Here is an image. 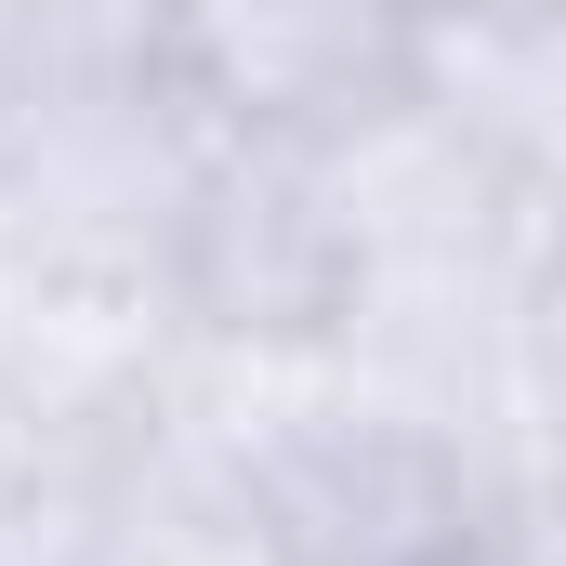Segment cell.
Segmentation results:
<instances>
[{"instance_id":"cell-1","label":"cell","mask_w":566,"mask_h":566,"mask_svg":"<svg viewBox=\"0 0 566 566\" xmlns=\"http://www.w3.org/2000/svg\"><path fill=\"white\" fill-rule=\"evenodd\" d=\"M185 356H316L356 316V224L316 145H211L171 238Z\"/></svg>"},{"instance_id":"cell-2","label":"cell","mask_w":566,"mask_h":566,"mask_svg":"<svg viewBox=\"0 0 566 566\" xmlns=\"http://www.w3.org/2000/svg\"><path fill=\"white\" fill-rule=\"evenodd\" d=\"M434 0H171V93L224 145H343L409 106Z\"/></svg>"},{"instance_id":"cell-3","label":"cell","mask_w":566,"mask_h":566,"mask_svg":"<svg viewBox=\"0 0 566 566\" xmlns=\"http://www.w3.org/2000/svg\"><path fill=\"white\" fill-rule=\"evenodd\" d=\"M66 566H290V541L264 514V488H251V461L224 448V422L158 396L145 422H119L80 461Z\"/></svg>"},{"instance_id":"cell-4","label":"cell","mask_w":566,"mask_h":566,"mask_svg":"<svg viewBox=\"0 0 566 566\" xmlns=\"http://www.w3.org/2000/svg\"><path fill=\"white\" fill-rule=\"evenodd\" d=\"M422 93L501 158V185L566 224V0L541 13H434Z\"/></svg>"},{"instance_id":"cell-5","label":"cell","mask_w":566,"mask_h":566,"mask_svg":"<svg viewBox=\"0 0 566 566\" xmlns=\"http://www.w3.org/2000/svg\"><path fill=\"white\" fill-rule=\"evenodd\" d=\"M171 80V0H0V133Z\"/></svg>"},{"instance_id":"cell-6","label":"cell","mask_w":566,"mask_h":566,"mask_svg":"<svg viewBox=\"0 0 566 566\" xmlns=\"http://www.w3.org/2000/svg\"><path fill=\"white\" fill-rule=\"evenodd\" d=\"M514 461L541 501H566V224H541L514 290Z\"/></svg>"},{"instance_id":"cell-7","label":"cell","mask_w":566,"mask_h":566,"mask_svg":"<svg viewBox=\"0 0 566 566\" xmlns=\"http://www.w3.org/2000/svg\"><path fill=\"white\" fill-rule=\"evenodd\" d=\"M434 13H541V0H434Z\"/></svg>"}]
</instances>
